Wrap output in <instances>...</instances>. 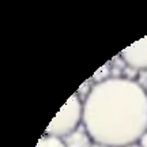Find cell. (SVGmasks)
<instances>
[{"instance_id": "cell-1", "label": "cell", "mask_w": 147, "mask_h": 147, "mask_svg": "<svg viewBox=\"0 0 147 147\" xmlns=\"http://www.w3.org/2000/svg\"><path fill=\"white\" fill-rule=\"evenodd\" d=\"M82 123L97 144H135L147 132V91L128 78H109L95 83L83 101Z\"/></svg>"}, {"instance_id": "cell-2", "label": "cell", "mask_w": 147, "mask_h": 147, "mask_svg": "<svg viewBox=\"0 0 147 147\" xmlns=\"http://www.w3.org/2000/svg\"><path fill=\"white\" fill-rule=\"evenodd\" d=\"M82 121H83V102L80 101V97L75 93L67 100L63 108L59 110V113L49 123V125L45 129V135L64 139L71 132L78 129Z\"/></svg>"}, {"instance_id": "cell-3", "label": "cell", "mask_w": 147, "mask_h": 147, "mask_svg": "<svg viewBox=\"0 0 147 147\" xmlns=\"http://www.w3.org/2000/svg\"><path fill=\"white\" fill-rule=\"evenodd\" d=\"M120 56L129 68L136 71L147 69V36L123 49Z\"/></svg>"}, {"instance_id": "cell-4", "label": "cell", "mask_w": 147, "mask_h": 147, "mask_svg": "<svg viewBox=\"0 0 147 147\" xmlns=\"http://www.w3.org/2000/svg\"><path fill=\"white\" fill-rule=\"evenodd\" d=\"M67 147H90L93 140L84 128H78L63 139Z\"/></svg>"}, {"instance_id": "cell-5", "label": "cell", "mask_w": 147, "mask_h": 147, "mask_svg": "<svg viewBox=\"0 0 147 147\" xmlns=\"http://www.w3.org/2000/svg\"><path fill=\"white\" fill-rule=\"evenodd\" d=\"M36 147H67L63 139L56 136H49V135H44V136L38 140Z\"/></svg>"}, {"instance_id": "cell-6", "label": "cell", "mask_w": 147, "mask_h": 147, "mask_svg": "<svg viewBox=\"0 0 147 147\" xmlns=\"http://www.w3.org/2000/svg\"><path fill=\"white\" fill-rule=\"evenodd\" d=\"M109 67L108 65H104V67H101L97 72L94 74V80L95 83H100V82H104V80H106V79H109Z\"/></svg>"}, {"instance_id": "cell-7", "label": "cell", "mask_w": 147, "mask_h": 147, "mask_svg": "<svg viewBox=\"0 0 147 147\" xmlns=\"http://www.w3.org/2000/svg\"><path fill=\"white\" fill-rule=\"evenodd\" d=\"M138 144H139L140 147H147V132H144V134H143V136L139 139Z\"/></svg>"}]
</instances>
